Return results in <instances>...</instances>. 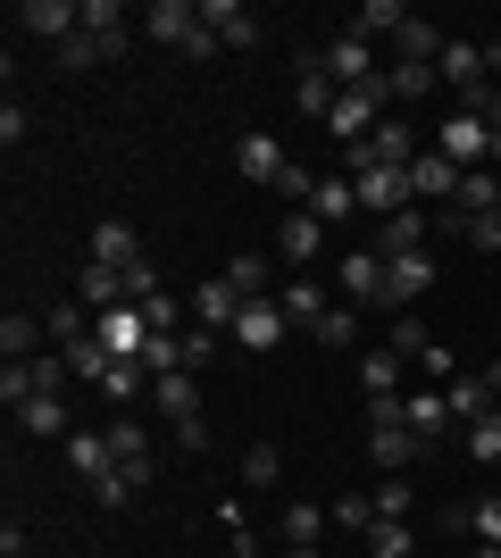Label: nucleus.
Here are the masks:
<instances>
[{
  "label": "nucleus",
  "instance_id": "34",
  "mask_svg": "<svg viewBox=\"0 0 501 558\" xmlns=\"http://www.w3.org/2000/svg\"><path fill=\"white\" fill-rule=\"evenodd\" d=\"M452 209H460V217H493V209H501V175H493V167H468Z\"/></svg>",
  "mask_w": 501,
  "mask_h": 558
},
{
  "label": "nucleus",
  "instance_id": "33",
  "mask_svg": "<svg viewBox=\"0 0 501 558\" xmlns=\"http://www.w3.org/2000/svg\"><path fill=\"white\" fill-rule=\"evenodd\" d=\"M377 84H384V100H427V93H443V75H434V68H409V59H393Z\"/></svg>",
  "mask_w": 501,
  "mask_h": 558
},
{
  "label": "nucleus",
  "instance_id": "21",
  "mask_svg": "<svg viewBox=\"0 0 501 558\" xmlns=\"http://www.w3.org/2000/svg\"><path fill=\"white\" fill-rule=\"evenodd\" d=\"M17 434H34V442H68L75 425H68V392H34L17 409Z\"/></svg>",
  "mask_w": 501,
  "mask_h": 558
},
{
  "label": "nucleus",
  "instance_id": "45",
  "mask_svg": "<svg viewBox=\"0 0 501 558\" xmlns=\"http://www.w3.org/2000/svg\"><path fill=\"white\" fill-rule=\"evenodd\" d=\"M334 525H343V534H368V525H377V500H368V492H343V500H334Z\"/></svg>",
  "mask_w": 501,
  "mask_h": 558
},
{
  "label": "nucleus",
  "instance_id": "44",
  "mask_svg": "<svg viewBox=\"0 0 501 558\" xmlns=\"http://www.w3.org/2000/svg\"><path fill=\"white\" fill-rule=\"evenodd\" d=\"M393 350H402V359H427V350H434V333L418 326V308H402V317H393Z\"/></svg>",
  "mask_w": 501,
  "mask_h": 558
},
{
  "label": "nucleus",
  "instance_id": "4",
  "mask_svg": "<svg viewBox=\"0 0 501 558\" xmlns=\"http://www.w3.org/2000/svg\"><path fill=\"white\" fill-rule=\"evenodd\" d=\"M285 301H276V292H260V301H242V317H235V333H226V342L235 350H251V359H260V350H276L285 342Z\"/></svg>",
  "mask_w": 501,
  "mask_h": 558
},
{
  "label": "nucleus",
  "instance_id": "19",
  "mask_svg": "<svg viewBox=\"0 0 501 558\" xmlns=\"http://www.w3.org/2000/svg\"><path fill=\"white\" fill-rule=\"evenodd\" d=\"M402 367H409V359L393 342L359 350V392H368V400H402Z\"/></svg>",
  "mask_w": 501,
  "mask_h": 558
},
{
  "label": "nucleus",
  "instance_id": "10",
  "mask_svg": "<svg viewBox=\"0 0 501 558\" xmlns=\"http://www.w3.org/2000/svg\"><path fill=\"white\" fill-rule=\"evenodd\" d=\"M434 75H443V93H477V84H493V43H443Z\"/></svg>",
  "mask_w": 501,
  "mask_h": 558
},
{
  "label": "nucleus",
  "instance_id": "46",
  "mask_svg": "<svg viewBox=\"0 0 501 558\" xmlns=\"http://www.w3.org/2000/svg\"><path fill=\"white\" fill-rule=\"evenodd\" d=\"M0 400H9V409L34 400V359H9V367H0Z\"/></svg>",
  "mask_w": 501,
  "mask_h": 558
},
{
  "label": "nucleus",
  "instance_id": "29",
  "mask_svg": "<svg viewBox=\"0 0 501 558\" xmlns=\"http://www.w3.org/2000/svg\"><path fill=\"white\" fill-rule=\"evenodd\" d=\"M326 525H334V509H318V500H285V550H318Z\"/></svg>",
  "mask_w": 501,
  "mask_h": 558
},
{
  "label": "nucleus",
  "instance_id": "3",
  "mask_svg": "<svg viewBox=\"0 0 501 558\" xmlns=\"http://www.w3.org/2000/svg\"><path fill=\"white\" fill-rule=\"evenodd\" d=\"M351 192H359V217H402L409 209V167H359L351 175Z\"/></svg>",
  "mask_w": 501,
  "mask_h": 558
},
{
  "label": "nucleus",
  "instance_id": "17",
  "mask_svg": "<svg viewBox=\"0 0 501 558\" xmlns=\"http://www.w3.org/2000/svg\"><path fill=\"white\" fill-rule=\"evenodd\" d=\"M427 233H434V209H418V201H409L402 217H384V226H377V242H368V251L402 258V251H427Z\"/></svg>",
  "mask_w": 501,
  "mask_h": 558
},
{
  "label": "nucleus",
  "instance_id": "30",
  "mask_svg": "<svg viewBox=\"0 0 501 558\" xmlns=\"http://www.w3.org/2000/svg\"><path fill=\"white\" fill-rule=\"evenodd\" d=\"M409 17H418V9H402V0H359V9H351V34H368V43L384 34V43H393Z\"/></svg>",
  "mask_w": 501,
  "mask_h": 558
},
{
  "label": "nucleus",
  "instance_id": "50",
  "mask_svg": "<svg viewBox=\"0 0 501 558\" xmlns=\"http://www.w3.org/2000/svg\"><path fill=\"white\" fill-rule=\"evenodd\" d=\"M134 492H143V484H134V475H126V466H109V475H100V484H93V500H100V509H126V500H134Z\"/></svg>",
  "mask_w": 501,
  "mask_h": 558
},
{
  "label": "nucleus",
  "instance_id": "12",
  "mask_svg": "<svg viewBox=\"0 0 501 558\" xmlns=\"http://www.w3.org/2000/svg\"><path fill=\"white\" fill-rule=\"evenodd\" d=\"M84 258H93V267H118V276H126V267H143V233L126 226V217H100V226H93V251H84Z\"/></svg>",
  "mask_w": 501,
  "mask_h": 558
},
{
  "label": "nucleus",
  "instance_id": "32",
  "mask_svg": "<svg viewBox=\"0 0 501 558\" xmlns=\"http://www.w3.org/2000/svg\"><path fill=\"white\" fill-rule=\"evenodd\" d=\"M276 301H285V317L301 333L318 326V317H326V283H310V276H285V292H276Z\"/></svg>",
  "mask_w": 501,
  "mask_h": 558
},
{
  "label": "nucleus",
  "instance_id": "51",
  "mask_svg": "<svg viewBox=\"0 0 501 558\" xmlns=\"http://www.w3.org/2000/svg\"><path fill=\"white\" fill-rule=\"evenodd\" d=\"M143 301H159V267H126V308H143Z\"/></svg>",
  "mask_w": 501,
  "mask_h": 558
},
{
  "label": "nucleus",
  "instance_id": "20",
  "mask_svg": "<svg viewBox=\"0 0 501 558\" xmlns=\"http://www.w3.org/2000/svg\"><path fill=\"white\" fill-rule=\"evenodd\" d=\"M201 25H210L226 50H251V43H260V17H251L242 0H201Z\"/></svg>",
  "mask_w": 501,
  "mask_h": 558
},
{
  "label": "nucleus",
  "instance_id": "41",
  "mask_svg": "<svg viewBox=\"0 0 501 558\" xmlns=\"http://www.w3.org/2000/svg\"><path fill=\"white\" fill-rule=\"evenodd\" d=\"M468 459H477V466H501V409H485V417L468 425Z\"/></svg>",
  "mask_w": 501,
  "mask_h": 558
},
{
  "label": "nucleus",
  "instance_id": "7",
  "mask_svg": "<svg viewBox=\"0 0 501 558\" xmlns=\"http://www.w3.org/2000/svg\"><path fill=\"white\" fill-rule=\"evenodd\" d=\"M460 175H468V167H452L443 150H418V167H409V201H418V209H452Z\"/></svg>",
  "mask_w": 501,
  "mask_h": 558
},
{
  "label": "nucleus",
  "instance_id": "48",
  "mask_svg": "<svg viewBox=\"0 0 501 558\" xmlns=\"http://www.w3.org/2000/svg\"><path fill=\"white\" fill-rule=\"evenodd\" d=\"M368 550H377V558H409V525L377 517V525H368Z\"/></svg>",
  "mask_w": 501,
  "mask_h": 558
},
{
  "label": "nucleus",
  "instance_id": "38",
  "mask_svg": "<svg viewBox=\"0 0 501 558\" xmlns=\"http://www.w3.org/2000/svg\"><path fill=\"white\" fill-rule=\"evenodd\" d=\"M226 283H235L242 301H260L267 283H276V267H267V258H260V251H235V258H226Z\"/></svg>",
  "mask_w": 501,
  "mask_h": 558
},
{
  "label": "nucleus",
  "instance_id": "5",
  "mask_svg": "<svg viewBox=\"0 0 501 558\" xmlns=\"http://www.w3.org/2000/svg\"><path fill=\"white\" fill-rule=\"evenodd\" d=\"M318 59H326V75L343 84V93H359V84H377V75H384V68H377V43H368V34H334Z\"/></svg>",
  "mask_w": 501,
  "mask_h": 558
},
{
  "label": "nucleus",
  "instance_id": "6",
  "mask_svg": "<svg viewBox=\"0 0 501 558\" xmlns=\"http://www.w3.org/2000/svg\"><path fill=\"white\" fill-rule=\"evenodd\" d=\"M434 150L452 167H485V150H493V125L485 117H468V109H452L443 125H434Z\"/></svg>",
  "mask_w": 501,
  "mask_h": 558
},
{
  "label": "nucleus",
  "instance_id": "27",
  "mask_svg": "<svg viewBox=\"0 0 501 558\" xmlns=\"http://www.w3.org/2000/svg\"><path fill=\"white\" fill-rule=\"evenodd\" d=\"M109 450H118V466L134 475V484H151V434H143L134 417H118V425H109Z\"/></svg>",
  "mask_w": 501,
  "mask_h": 558
},
{
  "label": "nucleus",
  "instance_id": "37",
  "mask_svg": "<svg viewBox=\"0 0 501 558\" xmlns=\"http://www.w3.org/2000/svg\"><path fill=\"white\" fill-rule=\"evenodd\" d=\"M143 384H151V375H143V359H109V367H100V384H93V392H100V400H118V409H126V400L143 392Z\"/></svg>",
  "mask_w": 501,
  "mask_h": 558
},
{
  "label": "nucleus",
  "instance_id": "8",
  "mask_svg": "<svg viewBox=\"0 0 501 558\" xmlns=\"http://www.w3.org/2000/svg\"><path fill=\"white\" fill-rule=\"evenodd\" d=\"M9 25H17V34H34V43H50V50H59V43L75 34V25H84V9H75V0H17V17H9Z\"/></svg>",
  "mask_w": 501,
  "mask_h": 558
},
{
  "label": "nucleus",
  "instance_id": "26",
  "mask_svg": "<svg viewBox=\"0 0 501 558\" xmlns=\"http://www.w3.org/2000/svg\"><path fill=\"white\" fill-rule=\"evenodd\" d=\"M310 217H318V226H351V217H359V192H351V175H318V192H310Z\"/></svg>",
  "mask_w": 501,
  "mask_h": 558
},
{
  "label": "nucleus",
  "instance_id": "13",
  "mask_svg": "<svg viewBox=\"0 0 501 558\" xmlns=\"http://www.w3.org/2000/svg\"><path fill=\"white\" fill-rule=\"evenodd\" d=\"M343 292H351V308H384V251H343Z\"/></svg>",
  "mask_w": 501,
  "mask_h": 558
},
{
  "label": "nucleus",
  "instance_id": "23",
  "mask_svg": "<svg viewBox=\"0 0 501 558\" xmlns=\"http://www.w3.org/2000/svg\"><path fill=\"white\" fill-rule=\"evenodd\" d=\"M151 409H159V417L167 425H192V417H201V375H159V384H151Z\"/></svg>",
  "mask_w": 501,
  "mask_h": 558
},
{
  "label": "nucleus",
  "instance_id": "28",
  "mask_svg": "<svg viewBox=\"0 0 501 558\" xmlns=\"http://www.w3.org/2000/svg\"><path fill=\"white\" fill-rule=\"evenodd\" d=\"M293 100H301V109H310L318 125H326V109H334V100H343V84H334V75H326V59H318V50H310V59H301V93H293Z\"/></svg>",
  "mask_w": 501,
  "mask_h": 558
},
{
  "label": "nucleus",
  "instance_id": "47",
  "mask_svg": "<svg viewBox=\"0 0 501 558\" xmlns=\"http://www.w3.org/2000/svg\"><path fill=\"white\" fill-rule=\"evenodd\" d=\"M217 342H226V333H210V326H184V367L201 375V367H217Z\"/></svg>",
  "mask_w": 501,
  "mask_h": 558
},
{
  "label": "nucleus",
  "instance_id": "1",
  "mask_svg": "<svg viewBox=\"0 0 501 558\" xmlns=\"http://www.w3.org/2000/svg\"><path fill=\"white\" fill-rule=\"evenodd\" d=\"M359 167H418V125H409V117H384L359 150H343V175H359Z\"/></svg>",
  "mask_w": 501,
  "mask_h": 558
},
{
  "label": "nucleus",
  "instance_id": "9",
  "mask_svg": "<svg viewBox=\"0 0 501 558\" xmlns=\"http://www.w3.org/2000/svg\"><path fill=\"white\" fill-rule=\"evenodd\" d=\"M143 34H151V43H167V50H192V43H201V0H151Z\"/></svg>",
  "mask_w": 501,
  "mask_h": 558
},
{
  "label": "nucleus",
  "instance_id": "39",
  "mask_svg": "<svg viewBox=\"0 0 501 558\" xmlns=\"http://www.w3.org/2000/svg\"><path fill=\"white\" fill-rule=\"evenodd\" d=\"M368 500H377V517H393V525H409V500H418V484H409V475H384V484L368 492Z\"/></svg>",
  "mask_w": 501,
  "mask_h": 558
},
{
  "label": "nucleus",
  "instance_id": "2",
  "mask_svg": "<svg viewBox=\"0 0 501 558\" xmlns=\"http://www.w3.org/2000/svg\"><path fill=\"white\" fill-rule=\"evenodd\" d=\"M377 125H384V84H359V93H343V100L326 109V134L343 142V150H359Z\"/></svg>",
  "mask_w": 501,
  "mask_h": 558
},
{
  "label": "nucleus",
  "instance_id": "18",
  "mask_svg": "<svg viewBox=\"0 0 501 558\" xmlns=\"http://www.w3.org/2000/svg\"><path fill=\"white\" fill-rule=\"evenodd\" d=\"M318 242H326V226H318L310 209H285V226H276V258H285L293 276H301V267L318 258Z\"/></svg>",
  "mask_w": 501,
  "mask_h": 558
},
{
  "label": "nucleus",
  "instance_id": "15",
  "mask_svg": "<svg viewBox=\"0 0 501 558\" xmlns=\"http://www.w3.org/2000/svg\"><path fill=\"white\" fill-rule=\"evenodd\" d=\"M192 326H210V333H235V317H242V292H235V283H226V276H210V283H201V292H192Z\"/></svg>",
  "mask_w": 501,
  "mask_h": 558
},
{
  "label": "nucleus",
  "instance_id": "35",
  "mask_svg": "<svg viewBox=\"0 0 501 558\" xmlns=\"http://www.w3.org/2000/svg\"><path fill=\"white\" fill-rule=\"evenodd\" d=\"M443 400H452V425H477L485 409H493V392H485V375H452V384H443Z\"/></svg>",
  "mask_w": 501,
  "mask_h": 558
},
{
  "label": "nucleus",
  "instance_id": "36",
  "mask_svg": "<svg viewBox=\"0 0 501 558\" xmlns=\"http://www.w3.org/2000/svg\"><path fill=\"white\" fill-rule=\"evenodd\" d=\"M84 34H100L109 50H126V43H134V25H126V9H118V0H84Z\"/></svg>",
  "mask_w": 501,
  "mask_h": 558
},
{
  "label": "nucleus",
  "instance_id": "11",
  "mask_svg": "<svg viewBox=\"0 0 501 558\" xmlns=\"http://www.w3.org/2000/svg\"><path fill=\"white\" fill-rule=\"evenodd\" d=\"M434 283V251H402L384 258V308H418V292Z\"/></svg>",
  "mask_w": 501,
  "mask_h": 558
},
{
  "label": "nucleus",
  "instance_id": "52",
  "mask_svg": "<svg viewBox=\"0 0 501 558\" xmlns=\"http://www.w3.org/2000/svg\"><path fill=\"white\" fill-rule=\"evenodd\" d=\"M460 109L485 117V125H501V84H477V93H460Z\"/></svg>",
  "mask_w": 501,
  "mask_h": 558
},
{
  "label": "nucleus",
  "instance_id": "49",
  "mask_svg": "<svg viewBox=\"0 0 501 558\" xmlns=\"http://www.w3.org/2000/svg\"><path fill=\"white\" fill-rule=\"evenodd\" d=\"M468 534H477V542H493V550H501V492H485L477 509H468Z\"/></svg>",
  "mask_w": 501,
  "mask_h": 558
},
{
  "label": "nucleus",
  "instance_id": "54",
  "mask_svg": "<svg viewBox=\"0 0 501 558\" xmlns=\"http://www.w3.org/2000/svg\"><path fill=\"white\" fill-rule=\"evenodd\" d=\"M0 558H34V550H25V542H17V525H9V534H0Z\"/></svg>",
  "mask_w": 501,
  "mask_h": 558
},
{
  "label": "nucleus",
  "instance_id": "22",
  "mask_svg": "<svg viewBox=\"0 0 501 558\" xmlns=\"http://www.w3.org/2000/svg\"><path fill=\"white\" fill-rule=\"evenodd\" d=\"M235 167H242V175H251V184H267V192H276V175H285V142H276V134H242L235 142Z\"/></svg>",
  "mask_w": 501,
  "mask_h": 558
},
{
  "label": "nucleus",
  "instance_id": "43",
  "mask_svg": "<svg viewBox=\"0 0 501 558\" xmlns=\"http://www.w3.org/2000/svg\"><path fill=\"white\" fill-rule=\"evenodd\" d=\"M276 475H285V459H276L267 442H251V450H242V484H251V492H267Z\"/></svg>",
  "mask_w": 501,
  "mask_h": 558
},
{
  "label": "nucleus",
  "instance_id": "24",
  "mask_svg": "<svg viewBox=\"0 0 501 558\" xmlns=\"http://www.w3.org/2000/svg\"><path fill=\"white\" fill-rule=\"evenodd\" d=\"M402 425L434 442V434L452 425V400H443V384H409V392H402Z\"/></svg>",
  "mask_w": 501,
  "mask_h": 558
},
{
  "label": "nucleus",
  "instance_id": "40",
  "mask_svg": "<svg viewBox=\"0 0 501 558\" xmlns=\"http://www.w3.org/2000/svg\"><path fill=\"white\" fill-rule=\"evenodd\" d=\"M100 59H118V50L100 43V34H84V25H75L68 43H59V68H100Z\"/></svg>",
  "mask_w": 501,
  "mask_h": 558
},
{
  "label": "nucleus",
  "instance_id": "58",
  "mask_svg": "<svg viewBox=\"0 0 501 558\" xmlns=\"http://www.w3.org/2000/svg\"><path fill=\"white\" fill-rule=\"evenodd\" d=\"M493 84H501V43H493Z\"/></svg>",
  "mask_w": 501,
  "mask_h": 558
},
{
  "label": "nucleus",
  "instance_id": "42",
  "mask_svg": "<svg viewBox=\"0 0 501 558\" xmlns=\"http://www.w3.org/2000/svg\"><path fill=\"white\" fill-rule=\"evenodd\" d=\"M310 342H326V350H351V342H359V317H351V308H326V317L310 326Z\"/></svg>",
  "mask_w": 501,
  "mask_h": 558
},
{
  "label": "nucleus",
  "instance_id": "16",
  "mask_svg": "<svg viewBox=\"0 0 501 558\" xmlns=\"http://www.w3.org/2000/svg\"><path fill=\"white\" fill-rule=\"evenodd\" d=\"M68 466L84 475V492H93L100 475L118 466V450H109V425H75V434H68Z\"/></svg>",
  "mask_w": 501,
  "mask_h": 558
},
{
  "label": "nucleus",
  "instance_id": "55",
  "mask_svg": "<svg viewBox=\"0 0 501 558\" xmlns=\"http://www.w3.org/2000/svg\"><path fill=\"white\" fill-rule=\"evenodd\" d=\"M477 375H485V392H493V400H501V359H485V367H477Z\"/></svg>",
  "mask_w": 501,
  "mask_h": 558
},
{
  "label": "nucleus",
  "instance_id": "14",
  "mask_svg": "<svg viewBox=\"0 0 501 558\" xmlns=\"http://www.w3.org/2000/svg\"><path fill=\"white\" fill-rule=\"evenodd\" d=\"M93 333H100V350H109V359H143V342H151L143 308H100Z\"/></svg>",
  "mask_w": 501,
  "mask_h": 558
},
{
  "label": "nucleus",
  "instance_id": "57",
  "mask_svg": "<svg viewBox=\"0 0 501 558\" xmlns=\"http://www.w3.org/2000/svg\"><path fill=\"white\" fill-rule=\"evenodd\" d=\"M477 558H501V550H493V542H477Z\"/></svg>",
  "mask_w": 501,
  "mask_h": 558
},
{
  "label": "nucleus",
  "instance_id": "31",
  "mask_svg": "<svg viewBox=\"0 0 501 558\" xmlns=\"http://www.w3.org/2000/svg\"><path fill=\"white\" fill-rule=\"evenodd\" d=\"M43 317H25V308H9V317H0V359H43Z\"/></svg>",
  "mask_w": 501,
  "mask_h": 558
},
{
  "label": "nucleus",
  "instance_id": "56",
  "mask_svg": "<svg viewBox=\"0 0 501 558\" xmlns=\"http://www.w3.org/2000/svg\"><path fill=\"white\" fill-rule=\"evenodd\" d=\"M485 159H501V125H493V150H485Z\"/></svg>",
  "mask_w": 501,
  "mask_h": 558
},
{
  "label": "nucleus",
  "instance_id": "53",
  "mask_svg": "<svg viewBox=\"0 0 501 558\" xmlns=\"http://www.w3.org/2000/svg\"><path fill=\"white\" fill-rule=\"evenodd\" d=\"M418 375H427V384H452V375H460V359H452V350H443V342H434L427 359H418Z\"/></svg>",
  "mask_w": 501,
  "mask_h": 558
},
{
  "label": "nucleus",
  "instance_id": "25",
  "mask_svg": "<svg viewBox=\"0 0 501 558\" xmlns=\"http://www.w3.org/2000/svg\"><path fill=\"white\" fill-rule=\"evenodd\" d=\"M418 450H427V434H409V425H377V434H368V459H377L384 475H402Z\"/></svg>",
  "mask_w": 501,
  "mask_h": 558
}]
</instances>
